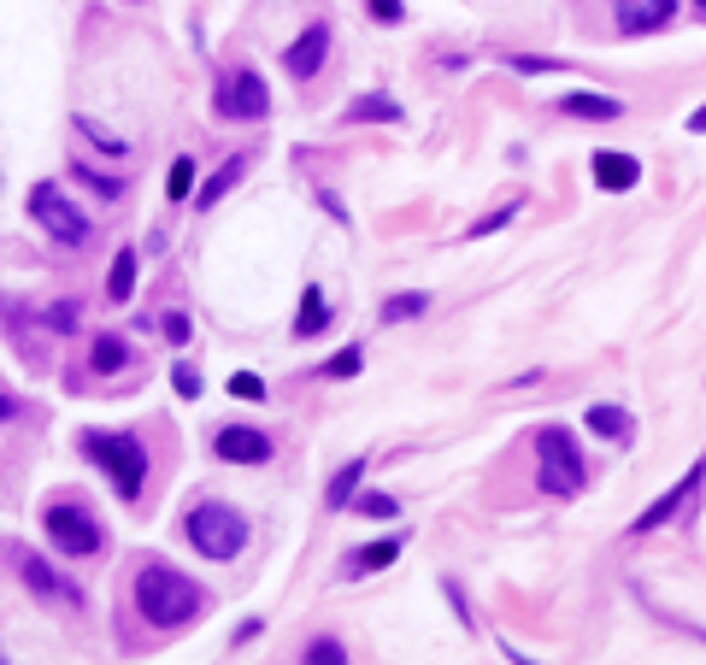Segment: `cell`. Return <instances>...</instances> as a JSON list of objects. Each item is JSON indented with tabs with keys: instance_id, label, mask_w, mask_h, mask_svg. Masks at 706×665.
I'll use <instances>...</instances> for the list:
<instances>
[{
	"instance_id": "obj_1",
	"label": "cell",
	"mask_w": 706,
	"mask_h": 665,
	"mask_svg": "<svg viewBox=\"0 0 706 665\" xmlns=\"http://www.w3.org/2000/svg\"><path fill=\"white\" fill-rule=\"evenodd\" d=\"M135 607H142V619L153 630H177L206 607V595H200L195 577H183L177 566H165V559H153V566L135 571Z\"/></svg>"
},
{
	"instance_id": "obj_2",
	"label": "cell",
	"mask_w": 706,
	"mask_h": 665,
	"mask_svg": "<svg viewBox=\"0 0 706 665\" xmlns=\"http://www.w3.org/2000/svg\"><path fill=\"white\" fill-rule=\"evenodd\" d=\"M536 483H542V494H560V501H572L589 483V459H583L577 436L565 424L536 430Z\"/></svg>"
},
{
	"instance_id": "obj_3",
	"label": "cell",
	"mask_w": 706,
	"mask_h": 665,
	"mask_svg": "<svg viewBox=\"0 0 706 665\" xmlns=\"http://www.w3.org/2000/svg\"><path fill=\"white\" fill-rule=\"evenodd\" d=\"M83 454H89L95 466L112 477V489L124 494V501H135V494H142V483H148V448H142L130 430H118V436L89 430V436H83Z\"/></svg>"
},
{
	"instance_id": "obj_4",
	"label": "cell",
	"mask_w": 706,
	"mask_h": 665,
	"mask_svg": "<svg viewBox=\"0 0 706 665\" xmlns=\"http://www.w3.org/2000/svg\"><path fill=\"white\" fill-rule=\"evenodd\" d=\"M188 542L206 554V559H236L248 548V519L236 513V506H218V501H206L188 513Z\"/></svg>"
},
{
	"instance_id": "obj_5",
	"label": "cell",
	"mask_w": 706,
	"mask_h": 665,
	"mask_svg": "<svg viewBox=\"0 0 706 665\" xmlns=\"http://www.w3.org/2000/svg\"><path fill=\"white\" fill-rule=\"evenodd\" d=\"M30 218H36V225L54 236V242H65V248L89 242V218L59 195V183H36V189H30Z\"/></svg>"
},
{
	"instance_id": "obj_6",
	"label": "cell",
	"mask_w": 706,
	"mask_h": 665,
	"mask_svg": "<svg viewBox=\"0 0 706 665\" xmlns=\"http://www.w3.org/2000/svg\"><path fill=\"white\" fill-rule=\"evenodd\" d=\"M42 524H47V542H54L59 554H72V559H83V554H100V524L83 513V506H47L42 513Z\"/></svg>"
},
{
	"instance_id": "obj_7",
	"label": "cell",
	"mask_w": 706,
	"mask_h": 665,
	"mask_svg": "<svg viewBox=\"0 0 706 665\" xmlns=\"http://www.w3.org/2000/svg\"><path fill=\"white\" fill-rule=\"evenodd\" d=\"M213 107H218V118H265L271 112L265 77L260 72H224L218 89H213Z\"/></svg>"
},
{
	"instance_id": "obj_8",
	"label": "cell",
	"mask_w": 706,
	"mask_h": 665,
	"mask_svg": "<svg viewBox=\"0 0 706 665\" xmlns=\"http://www.w3.org/2000/svg\"><path fill=\"white\" fill-rule=\"evenodd\" d=\"M12 566H19V577L42 595V601H54V607H77V601H83V589H77L72 577H65V571L54 566V559H42V554L19 548V554H12Z\"/></svg>"
},
{
	"instance_id": "obj_9",
	"label": "cell",
	"mask_w": 706,
	"mask_h": 665,
	"mask_svg": "<svg viewBox=\"0 0 706 665\" xmlns=\"http://www.w3.org/2000/svg\"><path fill=\"white\" fill-rule=\"evenodd\" d=\"M213 448H218V459H230V466H265V459H271V436L253 430V424H224Z\"/></svg>"
},
{
	"instance_id": "obj_10",
	"label": "cell",
	"mask_w": 706,
	"mask_h": 665,
	"mask_svg": "<svg viewBox=\"0 0 706 665\" xmlns=\"http://www.w3.org/2000/svg\"><path fill=\"white\" fill-rule=\"evenodd\" d=\"M700 477H706V459H695V466H688V477H683V483H677V489H665V494H660V501H653V506H648V513H642V519H636V531H660V524H665V519H677V513H683V506H688V494H695V489H700Z\"/></svg>"
},
{
	"instance_id": "obj_11",
	"label": "cell",
	"mask_w": 706,
	"mask_h": 665,
	"mask_svg": "<svg viewBox=\"0 0 706 665\" xmlns=\"http://www.w3.org/2000/svg\"><path fill=\"white\" fill-rule=\"evenodd\" d=\"M677 0H618V30L624 36H648V30H665Z\"/></svg>"
},
{
	"instance_id": "obj_12",
	"label": "cell",
	"mask_w": 706,
	"mask_h": 665,
	"mask_svg": "<svg viewBox=\"0 0 706 665\" xmlns=\"http://www.w3.org/2000/svg\"><path fill=\"white\" fill-rule=\"evenodd\" d=\"M324 54H330V30L313 24V30H306V36L283 54V65H289V77H301V83H306V77H318V72H324Z\"/></svg>"
},
{
	"instance_id": "obj_13",
	"label": "cell",
	"mask_w": 706,
	"mask_h": 665,
	"mask_svg": "<svg viewBox=\"0 0 706 665\" xmlns=\"http://www.w3.org/2000/svg\"><path fill=\"white\" fill-rule=\"evenodd\" d=\"M595 183L600 189H612V195H624L642 183V165L630 160V153H595Z\"/></svg>"
},
{
	"instance_id": "obj_14",
	"label": "cell",
	"mask_w": 706,
	"mask_h": 665,
	"mask_svg": "<svg viewBox=\"0 0 706 665\" xmlns=\"http://www.w3.org/2000/svg\"><path fill=\"white\" fill-rule=\"evenodd\" d=\"M341 118H348V124H401V100L371 89V95L348 100V112H341Z\"/></svg>"
},
{
	"instance_id": "obj_15",
	"label": "cell",
	"mask_w": 706,
	"mask_h": 665,
	"mask_svg": "<svg viewBox=\"0 0 706 665\" xmlns=\"http://www.w3.org/2000/svg\"><path fill=\"white\" fill-rule=\"evenodd\" d=\"M359 477H366V459H348V466L330 477V489H324V506H330V513H348V506H354Z\"/></svg>"
},
{
	"instance_id": "obj_16",
	"label": "cell",
	"mask_w": 706,
	"mask_h": 665,
	"mask_svg": "<svg viewBox=\"0 0 706 665\" xmlns=\"http://www.w3.org/2000/svg\"><path fill=\"white\" fill-rule=\"evenodd\" d=\"M318 330H330V301H324V288H306L295 313V336H318Z\"/></svg>"
},
{
	"instance_id": "obj_17",
	"label": "cell",
	"mask_w": 706,
	"mask_h": 665,
	"mask_svg": "<svg viewBox=\"0 0 706 665\" xmlns=\"http://www.w3.org/2000/svg\"><path fill=\"white\" fill-rule=\"evenodd\" d=\"M242 172H248V160H242V153H236V160H224L218 172H213V183H206V189H195V200H200V207H213V200H224V195L236 189V183H242Z\"/></svg>"
},
{
	"instance_id": "obj_18",
	"label": "cell",
	"mask_w": 706,
	"mask_h": 665,
	"mask_svg": "<svg viewBox=\"0 0 706 665\" xmlns=\"http://www.w3.org/2000/svg\"><path fill=\"white\" fill-rule=\"evenodd\" d=\"M401 542H406V536H383V542H371V548H359L348 571H359V577H366V571H383L389 559H401Z\"/></svg>"
},
{
	"instance_id": "obj_19",
	"label": "cell",
	"mask_w": 706,
	"mask_h": 665,
	"mask_svg": "<svg viewBox=\"0 0 706 665\" xmlns=\"http://www.w3.org/2000/svg\"><path fill=\"white\" fill-rule=\"evenodd\" d=\"M107 295L112 301H130L135 295V248H118V260L107 271Z\"/></svg>"
},
{
	"instance_id": "obj_20",
	"label": "cell",
	"mask_w": 706,
	"mask_h": 665,
	"mask_svg": "<svg viewBox=\"0 0 706 665\" xmlns=\"http://www.w3.org/2000/svg\"><path fill=\"white\" fill-rule=\"evenodd\" d=\"M583 418H589V430H595V436H612V441H624V436H630V413H624V406H589Z\"/></svg>"
},
{
	"instance_id": "obj_21",
	"label": "cell",
	"mask_w": 706,
	"mask_h": 665,
	"mask_svg": "<svg viewBox=\"0 0 706 665\" xmlns=\"http://www.w3.org/2000/svg\"><path fill=\"white\" fill-rule=\"evenodd\" d=\"M560 107L572 112V118H618V112H624V107H618V100H607V95H565Z\"/></svg>"
},
{
	"instance_id": "obj_22",
	"label": "cell",
	"mask_w": 706,
	"mask_h": 665,
	"mask_svg": "<svg viewBox=\"0 0 706 665\" xmlns=\"http://www.w3.org/2000/svg\"><path fill=\"white\" fill-rule=\"evenodd\" d=\"M72 124H77L83 135H89V142H95L100 153H124V148H130V142H124V135H118V130H107V124H95V118H89V112H77V118H72Z\"/></svg>"
},
{
	"instance_id": "obj_23",
	"label": "cell",
	"mask_w": 706,
	"mask_h": 665,
	"mask_svg": "<svg viewBox=\"0 0 706 665\" xmlns=\"http://www.w3.org/2000/svg\"><path fill=\"white\" fill-rule=\"evenodd\" d=\"M89 366H95V371H124V366H130V348L118 342V336H100L95 353H89Z\"/></svg>"
},
{
	"instance_id": "obj_24",
	"label": "cell",
	"mask_w": 706,
	"mask_h": 665,
	"mask_svg": "<svg viewBox=\"0 0 706 665\" xmlns=\"http://www.w3.org/2000/svg\"><path fill=\"white\" fill-rule=\"evenodd\" d=\"M72 177H83V183H89V189H95L100 200H118V195H124V183H118V177H107V172H95V165H83V160H72Z\"/></svg>"
},
{
	"instance_id": "obj_25",
	"label": "cell",
	"mask_w": 706,
	"mask_h": 665,
	"mask_svg": "<svg viewBox=\"0 0 706 665\" xmlns=\"http://www.w3.org/2000/svg\"><path fill=\"white\" fill-rule=\"evenodd\" d=\"M424 306H430L424 295H389V301H383V324H401V318H419V313H424Z\"/></svg>"
},
{
	"instance_id": "obj_26",
	"label": "cell",
	"mask_w": 706,
	"mask_h": 665,
	"mask_svg": "<svg viewBox=\"0 0 706 665\" xmlns=\"http://www.w3.org/2000/svg\"><path fill=\"white\" fill-rule=\"evenodd\" d=\"M354 513L359 519H394L401 506H394V494H354Z\"/></svg>"
},
{
	"instance_id": "obj_27",
	"label": "cell",
	"mask_w": 706,
	"mask_h": 665,
	"mask_svg": "<svg viewBox=\"0 0 706 665\" xmlns=\"http://www.w3.org/2000/svg\"><path fill=\"white\" fill-rule=\"evenodd\" d=\"M165 189H171V200H188V195H195V160H188V153L171 165V183H165Z\"/></svg>"
},
{
	"instance_id": "obj_28",
	"label": "cell",
	"mask_w": 706,
	"mask_h": 665,
	"mask_svg": "<svg viewBox=\"0 0 706 665\" xmlns=\"http://www.w3.org/2000/svg\"><path fill=\"white\" fill-rule=\"evenodd\" d=\"M359 366H366V353H359V348H341V353H330V360H324V378H359Z\"/></svg>"
},
{
	"instance_id": "obj_29",
	"label": "cell",
	"mask_w": 706,
	"mask_h": 665,
	"mask_svg": "<svg viewBox=\"0 0 706 665\" xmlns=\"http://www.w3.org/2000/svg\"><path fill=\"white\" fill-rule=\"evenodd\" d=\"M77 318H83L77 301H54V306H47V330H77Z\"/></svg>"
},
{
	"instance_id": "obj_30",
	"label": "cell",
	"mask_w": 706,
	"mask_h": 665,
	"mask_svg": "<svg viewBox=\"0 0 706 665\" xmlns=\"http://www.w3.org/2000/svg\"><path fill=\"white\" fill-rule=\"evenodd\" d=\"M230 395H236V401H265V378H253V371H236V378H230Z\"/></svg>"
},
{
	"instance_id": "obj_31",
	"label": "cell",
	"mask_w": 706,
	"mask_h": 665,
	"mask_svg": "<svg viewBox=\"0 0 706 665\" xmlns=\"http://www.w3.org/2000/svg\"><path fill=\"white\" fill-rule=\"evenodd\" d=\"M306 659H313V665H341V659H348V647L330 642V636H318L313 647H306Z\"/></svg>"
},
{
	"instance_id": "obj_32",
	"label": "cell",
	"mask_w": 706,
	"mask_h": 665,
	"mask_svg": "<svg viewBox=\"0 0 706 665\" xmlns=\"http://www.w3.org/2000/svg\"><path fill=\"white\" fill-rule=\"evenodd\" d=\"M512 65H519L524 77H560V72H565L560 59H536V54H519V59H512Z\"/></svg>"
},
{
	"instance_id": "obj_33",
	"label": "cell",
	"mask_w": 706,
	"mask_h": 665,
	"mask_svg": "<svg viewBox=\"0 0 706 665\" xmlns=\"http://www.w3.org/2000/svg\"><path fill=\"white\" fill-rule=\"evenodd\" d=\"M160 330H165V336H171V342H177V348H183V342H188V336H195V324H188L183 313H165V318H160Z\"/></svg>"
},
{
	"instance_id": "obj_34",
	"label": "cell",
	"mask_w": 706,
	"mask_h": 665,
	"mask_svg": "<svg viewBox=\"0 0 706 665\" xmlns=\"http://www.w3.org/2000/svg\"><path fill=\"white\" fill-rule=\"evenodd\" d=\"M171 383H177V395H188V401L200 395V371L195 366H177V371H171Z\"/></svg>"
},
{
	"instance_id": "obj_35",
	"label": "cell",
	"mask_w": 706,
	"mask_h": 665,
	"mask_svg": "<svg viewBox=\"0 0 706 665\" xmlns=\"http://www.w3.org/2000/svg\"><path fill=\"white\" fill-rule=\"evenodd\" d=\"M371 19L377 24H401V0H371Z\"/></svg>"
},
{
	"instance_id": "obj_36",
	"label": "cell",
	"mask_w": 706,
	"mask_h": 665,
	"mask_svg": "<svg viewBox=\"0 0 706 665\" xmlns=\"http://www.w3.org/2000/svg\"><path fill=\"white\" fill-rule=\"evenodd\" d=\"M512 212H519V207H501V212H495V218H484V225H477L471 236H495V230H501V225H507V218H512Z\"/></svg>"
},
{
	"instance_id": "obj_37",
	"label": "cell",
	"mask_w": 706,
	"mask_h": 665,
	"mask_svg": "<svg viewBox=\"0 0 706 665\" xmlns=\"http://www.w3.org/2000/svg\"><path fill=\"white\" fill-rule=\"evenodd\" d=\"M12 413H19V406H12V395H0V424H7Z\"/></svg>"
},
{
	"instance_id": "obj_38",
	"label": "cell",
	"mask_w": 706,
	"mask_h": 665,
	"mask_svg": "<svg viewBox=\"0 0 706 665\" xmlns=\"http://www.w3.org/2000/svg\"><path fill=\"white\" fill-rule=\"evenodd\" d=\"M688 130H706V107H700L695 118H688Z\"/></svg>"
},
{
	"instance_id": "obj_39",
	"label": "cell",
	"mask_w": 706,
	"mask_h": 665,
	"mask_svg": "<svg viewBox=\"0 0 706 665\" xmlns=\"http://www.w3.org/2000/svg\"><path fill=\"white\" fill-rule=\"evenodd\" d=\"M695 7H700V12H706V0H695Z\"/></svg>"
}]
</instances>
